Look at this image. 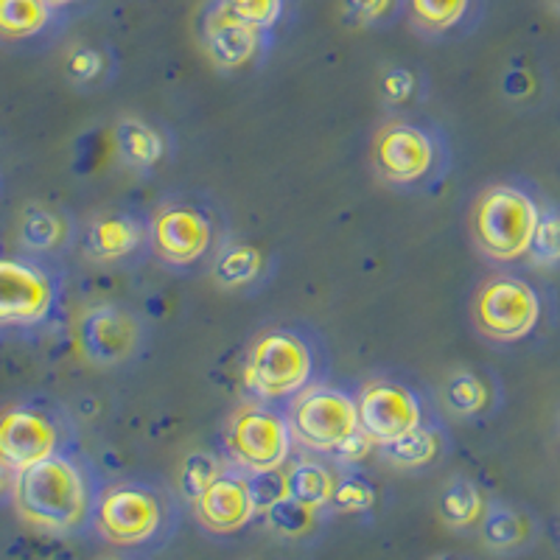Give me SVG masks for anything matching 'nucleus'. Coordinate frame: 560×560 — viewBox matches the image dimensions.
Segmentation results:
<instances>
[{"label":"nucleus","mask_w":560,"mask_h":560,"mask_svg":"<svg viewBox=\"0 0 560 560\" xmlns=\"http://www.w3.org/2000/svg\"><path fill=\"white\" fill-rule=\"evenodd\" d=\"M238 376L247 398L287 407L331 378V348L306 319H272L244 348Z\"/></svg>","instance_id":"f257e3e1"},{"label":"nucleus","mask_w":560,"mask_h":560,"mask_svg":"<svg viewBox=\"0 0 560 560\" xmlns=\"http://www.w3.org/2000/svg\"><path fill=\"white\" fill-rule=\"evenodd\" d=\"M102 485L96 463L79 446L20 471L12 504L28 527L68 538L93 529Z\"/></svg>","instance_id":"f03ea898"},{"label":"nucleus","mask_w":560,"mask_h":560,"mask_svg":"<svg viewBox=\"0 0 560 560\" xmlns=\"http://www.w3.org/2000/svg\"><path fill=\"white\" fill-rule=\"evenodd\" d=\"M233 236L228 210L205 191H174L149 210V255L179 278L208 275Z\"/></svg>","instance_id":"7ed1b4c3"},{"label":"nucleus","mask_w":560,"mask_h":560,"mask_svg":"<svg viewBox=\"0 0 560 560\" xmlns=\"http://www.w3.org/2000/svg\"><path fill=\"white\" fill-rule=\"evenodd\" d=\"M370 172L401 197H429L448 183L452 138L443 124L423 115H393L370 138Z\"/></svg>","instance_id":"20e7f679"},{"label":"nucleus","mask_w":560,"mask_h":560,"mask_svg":"<svg viewBox=\"0 0 560 560\" xmlns=\"http://www.w3.org/2000/svg\"><path fill=\"white\" fill-rule=\"evenodd\" d=\"M177 490L158 479L121 477L102 485L93 529L121 549H152L177 529Z\"/></svg>","instance_id":"39448f33"},{"label":"nucleus","mask_w":560,"mask_h":560,"mask_svg":"<svg viewBox=\"0 0 560 560\" xmlns=\"http://www.w3.org/2000/svg\"><path fill=\"white\" fill-rule=\"evenodd\" d=\"M541 208V197L527 179H499L485 185L465 219L471 244L485 261L497 267L527 261Z\"/></svg>","instance_id":"423d86ee"},{"label":"nucleus","mask_w":560,"mask_h":560,"mask_svg":"<svg viewBox=\"0 0 560 560\" xmlns=\"http://www.w3.org/2000/svg\"><path fill=\"white\" fill-rule=\"evenodd\" d=\"M65 269L28 253L0 255V331L43 337L65 325Z\"/></svg>","instance_id":"0eeeda50"},{"label":"nucleus","mask_w":560,"mask_h":560,"mask_svg":"<svg viewBox=\"0 0 560 560\" xmlns=\"http://www.w3.org/2000/svg\"><path fill=\"white\" fill-rule=\"evenodd\" d=\"M549 300L533 280L518 272H493L482 278L468 300V323L479 342L510 350L538 337L547 323Z\"/></svg>","instance_id":"6e6552de"},{"label":"nucleus","mask_w":560,"mask_h":560,"mask_svg":"<svg viewBox=\"0 0 560 560\" xmlns=\"http://www.w3.org/2000/svg\"><path fill=\"white\" fill-rule=\"evenodd\" d=\"M73 448H79L77 418L54 395L26 393L0 407V459L12 471Z\"/></svg>","instance_id":"1a4fd4ad"},{"label":"nucleus","mask_w":560,"mask_h":560,"mask_svg":"<svg viewBox=\"0 0 560 560\" xmlns=\"http://www.w3.org/2000/svg\"><path fill=\"white\" fill-rule=\"evenodd\" d=\"M289 429L294 446L308 454L334 457L342 465H353L373 448L359 427V409L353 389L325 382L298 395L287 404Z\"/></svg>","instance_id":"9d476101"},{"label":"nucleus","mask_w":560,"mask_h":560,"mask_svg":"<svg viewBox=\"0 0 560 560\" xmlns=\"http://www.w3.org/2000/svg\"><path fill=\"white\" fill-rule=\"evenodd\" d=\"M359 427L373 448L401 440L440 415L434 389L404 370H376L357 389Z\"/></svg>","instance_id":"9b49d317"},{"label":"nucleus","mask_w":560,"mask_h":560,"mask_svg":"<svg viewBox=\"0 0 560 560\" xmlns=\"http://www.w3.org/2000/svg\"><path fill=\"white\" fill-rule=\"evenodd\" d=\"M294 448L287 407L244 398L224 420L219 452L233 468L247 474L280 471Z\"/></svg>","instance_id":"f8f14e48"},{"label":"nucleus","mask_w":560,"mask_h":560,"mask_svg":"<svg viewBox=\"0 0 560 560\" xmlns=\"http://www.w3.org/2000/svg\"><path fill=\"white\" fill-rule=\"evenodd\" d=\"M77 342L84 362L98 370H127L152 348V323L129 303L102 300L82 312Z\"/></svg>","instance_id":"ddd939ff"},{"label":"nucleus","mask_w":560,"mask_h":560,"mask_svg":"<svg viewBox=\"0 0 560 560\" xmlns=\"http://www.w3.org/2000/svg\"><path fill=\"white\" fill-rule=\"evenodd\" d=\"M79 249L93 267L138 269L149 255V210L138 205H107L79 224Z\"/></svg>","instance_id":"4468645a"},{"label":"nucleus","mask_w":560,"mask_h":560,"mask_svg":"<svg viewBox=\"0 0 560 560\" xmlns=\"http://www.w3.org/2000/svg\"><path fill=\"white\" fill-rule=\"evenodd\" d=\"M199 43L210 62L224 73L261 68L272 54L278 34L255 28L224 7L222 0H208L197 20Z\"/></svg>","instance_id":"2eb2a0df"},{"label":"nucleus","mask_w":560,"mask_h":560,"mask_svg":"<svg viewBox=\"0 0 560 560\" xmlns=\"http://www.w3.org/2000/svg\"><path fill=\"white\" fill-rule=\"evenodd\" d=\"M434 401L446 420L479 427L502 415L508 389L502 376L488 364H457L438 384Z\"/></svg>","instance_id":"dca6fc26"},{"label":"nucleus","mask_w":560,"mask_h":560,"mask_svg":"<svg viewBox=\"0 0 560 560\" xmlns=\"http://www.w3.org/2000/svg\"><path fill=\"white\" fill-rule=\"evenodd\" d=\"M490 0H407L409 32L429 45H454L474 37L488 18Z\"/></svg>","instance_id":"f3484780"},{"label":"nucleus","mask_w":560,"mask_h":560,"mask_svg":"<svg viewBox=\"0 0 560 560\" xmlns=\"http://www.w3.org/2000/svg\"><path fill=\"white\" fill-rule=\"evenodd\" d=\"M68 28V20L45 0H0V48L7 51H51Z\"/></svg>","instance_id":"a211bd4d"},{"label":"nucleus","mask_w":560,"mask_h":560,"mask_svg":"<svg viewBox=\"0 0 560 560\" xmlns=\"http://www.w3.org/2000/svg\"><path fill=\"white\" fill-rule=\"evenodd\" d=\"M113 149L124 168L140 177H154L177 158V135L154 118L124 115L113 127Z\"/></svg>","instance_id":"6ab92c4d"},{"label":"nucleus","mask_w":560,"mask_h":560,"mask_svg":"<svg viewBox=\"0 0 560 560\" xmlns=\"http://www.w3.org/2000/svg\"><path fill=\"white\" fill-rule=\"evenodd\" d=\"M194 516L210 535H233L247 527L258 516L249 490V474L228 465L217 482L194 502Z\"/></svg>","instance_id":"aec40b11"},{"label":"nucleus","mask_w":560,"mask_h":560,"mask_svg":"<svg viewBox=\"0 0 560 560\" xmlns=\"http://www.w3.org/2000/svg\"><path fill=\"white\" fill-rule=\"evenodd\" d=\"M79 217L73 210L51 202H32L23 208L18 222L20 253L62 261L79 247Z\"/></svg>","instance_id":"412c9836"},{"label":"nucleus","mask_w":560,"mask_h":560,"mask_svg":"<svg viewBox=\"0 0 560 560\" xmlns=\"http://www.w3.org/2000/svg\"><path fill=\"white\" fill-rule=\"evenodd\" d=\"M275 269H278V258L269 249L249 242V238L230 236V242L217 255V261H213L208 275L217 280V287L224 289V292L249 294L267 287Z\"/></svg>","instance_id":"4be33fe9"},{"label":"nucleus","mask_w":560,"mask_h":560,"mask_svg":"<svg viewBox=\"0 0 560 560\" xmlns=\"http://www.w3.org/2000/svg\"><path fill=\"white\" fill-rule=\"evenodd\" d=\"M538 535H541V522L533 510L516 502H504V499L488 502L479 522V538L497 555L527 552L529 547H535Z\"/></svg>","instance_id":"5701e85b"},{"label":"nucleus","mask_w":560,"mask_h":560,"mask_svg":"<svg viewBox=\"0 0 560 560\" xmlns=\"http://www.w3.org/2000/svg\"><path fill=\"white\" fill-rule=\"evenodd\" d=\"M452 446L454 440L448 420L443 415H434L423 427L412 429L401 440H395V443L378 446L376 452L389 468H398V471H427V468L443 463L452 454Z\"/></svg>","instance_id":"b1692460"},{"label":"nucleus","mask_w":560,"mask_h":560,"mask_svg":"<svg viewBox=\"0 0 560 560\" xmlns=\"http://www.w3.org/2000/svg\"><path fill=\"white\" fill-rule=\"evenodd\" d=\"M62 77L68 88L82 93V96L104 93V90L115 88V82L121 77V57L104 39L79 43L65 54Z\"/></svg>","instance_id":"393cba45"},{"label":"nucleus","mask_w":560,"mask_h":560,"mask_svg":"<svg viewBox=\"0 0 560 560\" xmlns=\"http://www.w3.org/2000/svg\"><path fill=\"white\" fill-rule=\"evenodd\" d=\"M339 471H342V463H337L334 457H323V454L294 459L283 471L287 497H292L294 502L306 504L312 510L331 508Z\"/></svg>","instance_id":"a878e982"},{"label":"nucleus","mask_w":560,"mask_h":560,"mask_svg":"<svg viewBox=\"0 0 560 560\" xmlns=\"http://www.w3.org/2000/svg\"><path fill=\"white\" fill-rule=\"evenodd\" d=\"M378 96L395 115H407L429 96L427 70L412 62H393L378 77Z\"/></svg>","instance_id":"bb28decb"},{"label":"nucleus","mask_w":560,"mask_h":560,"mask_svg":"<svg viewBox=\"0 0 560 560\" xmlns=\"http://www.w3.org/2000/svg\"><path fill=\"white\" fill-rule=\"evenodd\" d=\"M485 508H488V499H485L482 488L468 477H452L446 488L440 490V518H443L446 527L457 529V533L479 527Z\"/></svg>","instance_id":"cd10ccee"},{"label":"nucleus","mask_w":560,"mask_h":560,"mask_svg":"<svg viewBox=\"0 0 560 560\" xmlns=\"http://www.w3.org/2000/svg\"><path fill=\"white\" fill-rule=\"evenodd\" d=\"M228 459L222 457V452H210V448H202V452H194L179 463L177 471V497L183 502L194 504L210 485L217 482L219 474L228 468Z\"/></svg>","instance_id":"c85d7f7f"},{"label":"nucleus","mask_w":560,"mask_h":560,"mask_svg":"<svg viewBox=\"0 0 560 560\" xmlns=\"http://www.w3.org/2000/svg\"><path fill=\"white\" fill-rule=\"evenodd\" d=\"M407 14V0H342V18L362 32H389Z\"/></svg>","instance_id":"c756f323"},{"label":"nucleus","mask_w":560,"mask_h":560,"mask_svg":"<svg viewBox=\"0 0 560 560\" xmlns=\"http://www.w3.org/2000/svg\"><path fill=\"white\" fill-rule=\"evenodd\" d=\"M264 518H267V527L275 535L287 538V541H300V538H308L317 529L319 510L294 502L292 497H283L264 510Z\"/></svg>","instance_id":"7c9ffc66"},{"label":"nucleus","mask_w":560,"mask_h":560,"mask_svg":"<svg viewBox=\"0 0 560 560\" xmlns=\"http://www.w3.org/2000/svg\"><path fill=\"white\" fill-rule=\"evenodd\" d=\"M527 261L547 272H560V205H544L535 224Z\"/></svg>","instance_id":"2f4dec72"},{"label":"nucleus","mask_w":560,"mask_h":560,"mask_svg":"<svg viewBox=\"0 0 560 560\" xmlns=\"http://www.w3.org/2000/svg\"><path fill=\"white\" fill-rule=\"evenodd\" d=\"M376 504V485L370 482L362 471L342 465L337 479V490H334L331 508L337 513H368Z\"/></svg>","instance_id":"473e14b6"},{"label":"nucleus","mask_w":560,"mask_h":560,"mask_svg":"<svg viewBox=\"0 0 560 560\" xmlns=\"http://www.w3.org/2000/svg\"><path fill=\"white\" fill-rule=\"evenodd\" d=\"M222 3L249 26L278 34L283 20L292 12L294 0H222Z\"/></svg>","instance_id":"72a5a7b5"},{"label":"nucleus","mask_w":560,"mask_h":560,"mask_svg":"<svg viewBox=\"0 0 560 560\" xmlns=\"http://www.w3.org/2000/svg\"><path fill=\"white\" fill-rule=\"evenodd\" d=\"M249 490H253V502L258 516H264V510L275 504L278 499L287 497V482H283V468L280 471H264L249 474Z\"/></svg>","instance_id":"f704fd0d"},{"label":"nucleus","mask_w":560,"mask_h":560,"mask_svg":"<svg viewBox=\"0 0 560 560\" xmlns=\"http://www.w3.org/2000/svg\"><path fill=\"white\" fill-rule=\"evenodd\" d=\"M45 3H48L51 9H57L68 23H73V20L88 18V14L93 12L102 0H45Z\"/></svg>","instance_id":"c9c22d12"},{"label":"nucleus","mask_w":560,"mask_h":560,"mask_svg":"<svg viewBox=\"0 0 560 560\" xmlns=\"http://www.w3.org/2000/svg\"><path fill=\"white\" fill-rule=\"evenodd\" d=\"M14 479H18V471H12V468L0 459V504L12 502Z\"/></svg>","instance_id":"e433bc0d"},{"label":"nucleus","mask_w":560,"mask_h":560,"mask_svg":"<svg viewBox=\"0 0 560 560\" xmlns=\"http://www.w3.org/2000/svg\"><path fill=\"white\" fill-rule=\"evenodd\" d=\"M544 3H547L555 14H560V0H544Z\"/></svg>","instance_id":"4c0bfd02"},{"label":"nucleus","mask_w":560,"mask_h":560,"mask_svg":"<svg viewBox=\"0 0 560 560\" xmlns=\"http://www.w3.org/2000/svg\"><path fill=\"white\" fill-rule=\"evenodd\" d=\"M438 560H465V558H454V555H443V558H438Z\"/></svg>","instance_id":"58836bf2"},{"label":"nucleus","mask_w":560,"mask_h":560,"mask_svg":"<svg viewBox=\"0 0 560 560\" xmlns=\"http://www.w3.org/2000/svg\"><path fill=\"white\" fill-rule=\"evenodd\" d=\"M0 197H3V174H0Z\"/></svg>","instance_id":"ea45409f"},{"label":"nucleus","mask_w":560,"mask_h":560,"mask_svg":"<svg viewBox=\"0 0 560 560\" xmlns=\"http://www.w3.org/2000/svg\"><path fill=\"white\" fill-rule=\"evenodd\" d=\"M107 560H129V558H107Z\"/></svg>","instance_id":"a19ab883"}]
</instances>
